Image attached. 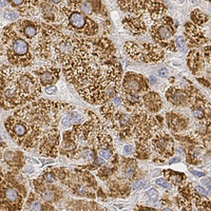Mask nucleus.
Here are the masks:
<instances>
[{
    "mask_svg": "<svg viewBox=\"0 0 211 211\" xmlns=\"http://www.w3.org/2000/svg\"><path fill=\"white\" fill-rule=\"evenodd\" d=\"M45 56L61 64L67 81L89 104H106L120 91L122 69L115 45L105 36L73 38L53 29Z\"/></svg>",
    "mask_w": 211,
    "mask_h": 211,
    "instance_id": "nucleus-1",
    "label": "nucleus"
},
{
    "mask_svg": "<svg viewBox=\"0 0 211 211\" xmlns=\"http://www.w3.org/2000/svg\"><path fill=\"white\" fill-rule=\"evenodd\" d=\"M71 105L41 99L14 112L7 122V128L15 142L23 149L38 146L40 154L54 157L57 154L60 134L58 115Z\"/></svg>",
    "mask_w": 211,
    "mask_h": 211,
    "instance_id": "nucleus-2",
    "label": "nucleus"
},
{
    "mask_svg": "<svg viewBox=\"0 0 211 211\" xmlns=\"http://www.w3.org/2000/svg\"><path fill=\"white\" fill-rule=\"evenodd\" d=\"M41 85L34 75L12 66L0 65V106L14 108L35 100Z\"/></svg>",
    "mask_w": 211,
    "mask_h": 211,
    "instance_id": "nucleus-3",
    "label": "nucleus"
},
{
    "mask_svg": "<svg viewBox=\"0 0 211 211\" xmlns=\"http://www.w3.org/2000/svg\"><path fill=\"white\" fill-rule=\"evenodd\" d=\"M40 36L41 35L31 38L27 35L23 31L20 20L5 28L2 41L7 50L8 62L16 68L32 66L38 58L36 48Z\"/></svg>",
    "mask_w": 211,
    "mask_h": 211,
    "instance_id": "nucleus-4",
    "label": "nucleus"
},
{
    "mask_svg": "<svg viewBox=\"0 0 211 211\" xmlns=\"http://www.w3.org/2000/svg\"><path fill=\"white\" fill-rule=\"evenodd\" d=\"M121 97L125 105L130 108H140L143 106V97L150 91L148 79L142 74L127 72L121 84Z\"/></svg>",
    "mask_w": 211,
    "mask_h": 211,
    "instance_id": "nucleus-5",
    "label": "nucleus"
},
{
    "mask_svg": "<svg viewBox=\"0 0 211 211\" xmlns=\"http://www.w3.org/2000/svg\"><path fill=\"white\" fill-rule=\"evenodd\" d=\"M122 11L137 16L149 15L154 21L163 17L168 11L163 0H118Z\"/></svg>",
    "mask_w": 211,
    "mask_h": 211,
    "instance_id": "nucleus-6",
    "label": "nucleus"
},
{
    "mask_svg": "<svg viewBox=\"0 0 211 211\" xmlns=\"http://www.w3.org/2000/svg\"><path fill=\"white\" fill-rule=\"evenodd\" d=\"M124 50L127 56L135 61L147 64H157L165 60V51L157 45L126 42Z\"/></svg>",
    "mask_w": 211,
    "mask_h": 211,
    "instance_id": "nucleus-7",
    "label": "nucleus"
},
{
    "mask_svg": "<svg viewBox=\"0 0 211 211\" xmlns=\"http://www.w3.org/2000/svg\"><path fill=\"white\" fill-rule=\"evenodd\" d=\"M176 27L173 19L163 16L155 21L150 28L151 36L157 45L163 49L176 52L177 46L174 40Z\"/></svg>",
    "mask_w": 211,
    "mask_h": 211,
    "instance_id": "nucleus-8",
    "label": "nucleus"
},
{
    "mask_svg": "<svg viewBox=\"0 0 211 211\" xmlns=\"http://www.w3.org/2000/svg\"><path fill=\"white\" fill-rule=\"evenodd\" d=\"M184 36L188 48L192 49L199 48L208 44L209 39L200 26L191 22H187L184 25Z\"/></svg>",
    "mask_w": 211,
    "mask_h": 211,
    "instance_id": "nucleus-9",
    "label": "nucleus"
},
{
    "mask_svg": "<svg viewBox=\"0 0 211 211\" xmlns=\"http://www.w3.org/2000/svg\"><path fill=\"white\" fill-rule=\"evenodd\" d=\"M154 149L160 156L170 158L174 155V143L169 134L164 132L156 134L152 140Z\"/></svg>",
    "mask_w": 211,
    "mask_h": 211,
    "instance_id": "nucleus-10",
    "label": "nucleus"
},
{
    "mask_svg": "<svg viewBox=\"0 0 211 211\" xmlns=\"http://www.w3.org/2000/svg\"><path fill=\"white\" fill-rule=\"evenodd\" d=\"M33 73L41 86L48 87L59 81L61 70L54 66H44L35 70Z\"/></svg>",
    "mask_w": 211,
    "mask_h": 211,
    "instance_id": "nucleus-11",
    "label": "nucleus"
},
{
    "mask_svg": "<svg viewBox=\"0 0 211 211\" xmlns=\"http://www.w3.org/2000/svg\"><path fill=\"white\" fill-rule=\"evenodd\" d=\"M122 23L124 28L134 36H142L147 32V25L141 15H127L122 19Z\"/></svg>",
    "mask_w": 211,
    "mask_h": 211,
    "instance_id": "nucleus-12",
    "label": "nucleus"
},
{
    "mask_svg": "<svg viewBox=\"0 0 211 211\" xmlns=\"http://www.w3.org/2000/svg\"><path fill=\"white\" fill-rule=\"evenodd\" d=\"M187 64L192 74L200 76L205 68V60L201 53L196 49H192L187 56Z\"/></svg>",
    "mask_w": 211,
    "mask_h": 211,
    "instance_id": "nucleus-13",
    "label": "nucleus"
},
{
    "mask_svg": "<svg viewBox=\"0 0 211 211\" xmlns=\"http://www.w3.org/2000/svg\"><path fill=\"white\" fill-rule=\"evenodd\" d=\"M167 100L174 105L184 106L188 105V98L185 89L177 86H171L167 90Z\"/></svg>",
    "mask_w": 211,
    "mask_h": 211,
    "instance_id": "nucleus-14",
    "label": "nucleus"
},
{
    "mask_svg": "<svg viewBox=\"0 0 211 211\" xmlns=\"http://www.w3.org/2000/svg\"><path fill=\"white\" fill-rule=\"evenodd\" d=\"M143 105L151 112H158L162 109V101L156 92L149 91L143 97Z\"/></svg>",
    "mask_w": 211,
    "mask_h": 211,
    "instance_id": "nucleus-15",
    "label": "nucleus"
},
{
    "mask_svg": "<svg viewBox=\"0 0 211 211\" xmlns=\"http://www.w3.org/2000/svg\"><path fill=\"white\" fill-rule=\"evenodd\" d=\"M192 22L198 26H201L207 23L209 20V17L198 9L196 8L192 12L190 15Z\"/></svg>",
    "mask_w": 211,
    "mask_h": 211,
    "instance_id": "nucleus-16",
    "label": "nucleus"
},
{
    "mask_svg": "<svg viewBox=\"0 0 211 211\" xmlns=\"http://www.w3.org/2000/svg\"><path fill=\"white\" fill-rule=\"evenodd\" d=\"M164 176H165L168 181L175 185L183 184L186 177L184 174L173 171L171 170H164Z\"/></svg>",
    "mask_w": 211,
    "mask_h": 211,
    "instance_id": "nucleus-17",
    "label": "nucleus"
},
{
    "mask_svg": "<svg viewBox=\"0 0 211 211\" xmlns=\"http://www.w3.org/2000/svg\"><path fill=\"white\" fill-rule=\"evenodd\" d=\"M79 116H73L68 114L67 115L64 116L61 120V124L64 127H70L73 123L81 122V118H79Z\"/></svg>",
    "mask_w": 211,
    "mask_h": 211,
    "instance_id": "nucleus-18",
    "label": "nucleus"
},
{
    "mask_svg": "<svg viewBox=\"0 0 211 211\" xmlns=\"http://www.w3.org/2000/svg\"><path fill=\"white\" fill-rule=\"evenodd\" d=\"M146 195L149 197V199L152 202H156L159 197V193L155 188H152L146 192Z\"/></svg>",
    "mask_w": 211,
    "mask_h": 211,
    "instance_id": "nucleus-19",
    "label": "nucleus"
},
{
    "mask_svg": "<svg viewBox=\"0 0 211 211\" xmlns=\"http://www.w3.org/2000/svg\"><path fill=\"white\" fill-rule=\"evenodd\" d=\"M149 185V181H146L144 180H140L139 181H137L133 185V190H136L140 189L142 188H146Z\"/></svg>",
    "mask_w": 211,
    "mask_h": 211,
    "instance_id": "nucleus-20",
    "label": "nucleus"
},
{
    "mask_svg": "<svg viewBox=\"0 0 211 211\" xmlns=\"http://www.w3.org/2000/svg\"><path fill=\"white\" fill-rule=\"evenodd\" d=\"M3 17L7 20L13 21L18 18V14L15 13V12L10 10H7L4 13Z\"/></svg>",
    "mask_w": 211,
    "mask_h": 211,
    "instance_id": "nucleus-21",
    "label": "nucleus"
},
{
    "mask_svg": "<svg viewBox=\"0 0 211 211\" xmlns=\"http://www.w3.org/2000/svg\"><path fill=\"white\" fill-rule=\"evenodd\" d=\"M204 57L209 64H211V46L210 45H207L203 48Z\"/></svg>",
    "mask_w": 211,
    "mask_h": 211,
    "instance_id": "nucleus-22",
    "label": "nucleus"
},
{
    "mask_svg": "<svg viewBox=\"0 0 211 211\" xmlns=\"http://www.w3.org/2000/svg\"><path fill=\"white\" fill-rule=\"evenodd\" d=\"M175 42H176L177 46H178L180 50H183L184 49L186 42L182 36H179L177 38L176 41Z\"/></svg>",
    "mask_w": 211,
    "mask_h": 211,
    "instance_id": "nucleus-23",
    "label": "nucleus"
},
{
    "mask_svg": "<svg viewBox=\"0 0 211 211\" xmlns=\"http://www.w3.org/2000/svg\"><path fill=\"white\" fill-rule=\"evenodd\" d=\"M156 183L159 185L160 187H163L165 188H169L170 187V184L167 183L165 179L163 178H158L156 180Z\"/></svg>",
    "mask_w": 211,
    "mask_h": 211,
    "instance_id": "nucleus-24",
    "label": "nucleus"
},
{
    "mask_svg": "<svg viewBox=\"0 0 211 211\" xmlns=\"http://www.w3.org/2000/svg\"><path fill=\"white\" fill-rule=\"evenodd\" d=\"M197 80L200 84L202 85V86L206 87H210V83L209 81H208L207 79H205L204 77H198L197 78Z\"/></svg>",
    "mask_w": 211,
    "mask_h": 211,
    "instance_id": "nucleus-25",
    "label": "nucleus"
},
{
    "mask_svg": "<svg viewBox=\"0 0 211 211\" xmlns=\"http://www.w3.org/2000/svg\"><path fill=\"white\" fill-rule=\"evenodd\" d=\"M57 89L56 87L55 86H51L46 87V94L49 95H51L55 94V93L57 92Z\"/></svg>",
    "mask_w": 211,
    "mask_h": 211,
    "instance_id": "nucleus-26",
    "label": "nucleus"
},
{
    "mask_svg": "<svg viewBox=\"0 0 211 211\" xmlns=\"http://www.w3.org/2000/svg\"><path fill=\"white\" fill-rule=\"evenodd\" d=\"M99 154L100 156L104 157L106 160H108L111 157V154L107 150L102 149L99 152Z\"/></svg>",
    "mask_w": 211,
    "mask_h": 211,
    "instance_id": "nucleus-27",
    "label": "nucleus"
},
{
    "mask_svg": "<svg viewBox=\"0 0 211 211\" xmlns=\"http://www.w3.org/2000/svg\"><path fill=\"white\" fill-rule=\"evenodd\" d=\"M124 152L126 154H130L134 152V148L129 145L125 146L124 148Z\"/></svg>",
    "mask_w": 211,
    "mask_h": 211,
    "instance_id": "nucleus-28",
    "label": "nucleus"
},
{
    "mask_svg": "<svg viewBox=\"0 0 211 211\" xmlns=\"http://www.w3.org/2000/svg\"><path fill=\"white\" fill-rule=\"evenodd\" d=\"M159 74L161 77H167L168 76V70L166 68H162L159 71Z\"/></svg>",
    "mask_w": 211,
    "mask_h": 211,
    "instance_id": "nucleus-29",
    "label": "nucleus"
},
{
    "mask_svg": "<svg viewBox=\"0 0 211 211\" xmlns=\"http://www.w3.org/2000/svg\"><path fill=\"white\" fill-rule=\"evenodd\" d=\"M196 188L201 194L203 195H206L208 194V192L203 187H200V186H196Z\"/></svg>",
    "mask_w": 211,
    "mask_h": 211,
    "instance_id": "nucleus-30",
    "label": "nucleus"
},
{
    "mask_svg": "<svg viewBox=\"0 0 211 211\" xmlns=\"http://www.w3.org/2000/svg\"><path fill=\"white\" fill-rule=\"evenodd\" d=\"M11 2L15 6L20 7L24 3V0H11Z\"/></svg>",
    "mask_w": 211,
    "mask_h": 211,
    "instance_id": "nucleus-31",
    "label": "nucleus"
},
{
    "mask_svg": "<svg viewBox=\"0 0 211 211\" xmlns=\"http://www.w3.org/2000/svg\"><path fill=\"white\" fill-rule=\"evenodd\" d=\"M191 172L192 173L194 174V175H196L197 176L201 177L204 176L205 174L203 172H201V171H197V170H191Z\"/></svg>",
    "mask_w": 211,
    "mask_h": 211,
    "instance_id": "nucleus-32",
    "label": "nucleus"
},
{
    "mask_svg": "<svg viewBox=\"0 0 211 211\" xmlns=\"http://www.w3.org/2000/svg\"><path fill=\"white\" fill-rule=\"evenodd\" d=\"M41 209V205L39 203H35L33 204V206H32V209L33 211H40Z\"/></svg>",
    "mask_w": 211,
    "mask_h": 211,
    "instance_id": "nucleus-33",
    "label": "nucleus"
},
{
    "mask_svg": "<svg viewBox=\"0 0 211 211\" xmlns=\"http://www.w3.org/2000/svg\"><path fill=\"white\" fill-rule=\"evenodd\" d=\"M114 103L116 106H119L122 104V100L119 97H116L114 99Z\"/></svg>",
    "mask_w": 211,
    "mask_h": 211,
    "instance_id": "nucleus-34",
    "label": "nucleus"
},
{
    "mask_svg": "<svg viewBox=\"0 0 211 211\" xmlns=\"http://www.w3.org/2000/svg\"><path fill=\"white\" fill-rule=\"evenodd\" d=\"M180 160H181V159L179 157H174V158L171 159L169 161L168 164H169V165H171L173 163H175L180 162Z\"/></svg>",
    "mask_w": 211,
    "mask_h": 211,
    "instance_id": "nucleus-35",
    "label": "nucleus"
},
{
    "mask_svg": "<svg viewBox=\"0 0 211 211\" xmlns=\"http://www.w3.org/2000/svg\"><path fill=\"white\" fill-rule=\"evenodd\" d=\"M7 5L6 0H0V7H4Z\"/></svg>",
    "mask_w": 211,
    "mask_h": 211,
    "instance_id": "nucleus-36",
    "label": "nucleus"
},
{
    "mask_svg": "<svg viewBox=\"0 0 211 211\" xmlns=\"http://www.w3.org/2000/svg\"><path fill=\"white\" fill-rule=\"evenodd\" d=\"M49 1L53 4H58L61 2V0H49Z\"/></svg>",
    "mask_w": 211,
    "mask_h": 211,
    "instance_id": "nucleus-37",
    "label": "nucleus"
},
{
    "mask_svg": "<svg viewBox=\"0 0 211 211\" xmlns=\"http://www.w3.org/2000/svg\"><path fill=\"white\" fill-rule=\"evenodd\" d=\"M1 54H2V49H1V48L0 46V56L1 55Z\"/></svg>",
    "mask_w": 211,
    "mask_h": 211,
    "instance_id": "nucleus-38",
    "label": "nucleus"
},
{
    "mask_svg": "<svg viewBox=\"0 0 211 211\" xmlns=\"http://www.w3.org/2000/svg\"><path fill=\"white\" fill-rule=\"evenodd\" d=\"M164 210H168V211H169V210H170V211H171V209H164Z\"/></svg>",
    "mask_w": 211,
    "mask_h": 211,
    "instance_id": "nucleus-39",
    "label": "nucleus"
},
{
    "mask_svg": "<svg viewBox=\"0 0 211 211\" xmlns=\"http://www.w3.org/2000/svg\"><path fill=\"white\" fill-rule=\"evenodd\" d=\"M206 1H208V2H210V1H211V0H206Z\"/></svg>",
    "mask_w": 211,
    "mask_h": 211,
    "instance_id": "nucleus-40",
    "label": "nucleus"
}]
</instances>
